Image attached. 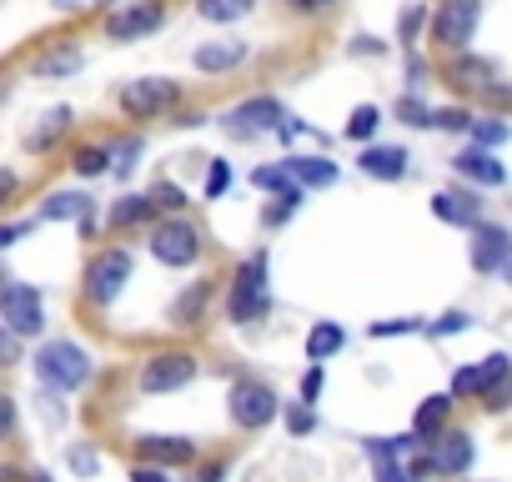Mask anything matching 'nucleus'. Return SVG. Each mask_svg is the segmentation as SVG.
I'll list each match as a JSON object with an SVG mask.
<instances>
[{
  "mask_svg": "<svg viewBox=\"0 0 512 482\" xmlns=\"http://www.w3.org/2000/svg\"><path fill=\"white\" fill-rule=\"evenodd\" d=\"M231 186V166L226 161H211V171H206V196H221Z\"/></svg>",
  "mask_w": 512,
  "mask_h": 482,
  "instance_id": "nucleus-40",
  "label": "nucleus"
},
{
  "mask_svg": "<svg viewBox=\"0 0 512 482\" xmlns=\"http://www.w3.org/2000/svg\"><path fill=\"white\" fill-rule=\"evenodd\" d=\"M447 417H452V397H442V392H437V397H427V402L417 407V417H412V437L432 447V442L447 432Z\"/></svg>",
  "mask_w": 512,
  "mask_h": 482,
  "instance_id": "nucleus-19",
  "label": "nucleus"
},
{
  "mask_svg": "<svg viewBox=\"0 0 512 482\" xmlns=\"http://www.w3.org/2000/svg\"><path fill=\"white\" fill-rule=\"evenodd\" d=\"M282 166H287V176H292L302 191H307V186H332V181H337V166H332L327 156H287Z\"/></svg>",
  "mask_w": 512,
  "mask_h": 482,
  "instance_id": "nucleus-21",
  "label": "nucleus"
},
{
  "mask_svg": "<svg viewBox=\"0 0 512 482\" xmlns=\"http://www.w3.org/2000/svg\"><path fill=\"white\" fill-rule=\"evenodd\" d=\"M462 327H467V312H447V317L432 322L427 332H432V337H452V332H462Z\"/></svg>",
  "mask_w": 512,
  "mask_h": 482,
  "instance_id": "nucleus-43",
  "label": "nucleus"
},
{
  "mask_svg": "<svg viewBox=\"0 0 512 482\" xmlns=\"http://www.w3.org/2000/svg\"><path fill=\"white\" fill-rule=\"evenodd\" d=\"M502 277H507V282H512V257H507V262H502Z\"/></svg>",
  "mask_w": 512,
  "mask_h": 482,
  "instance_id": "nucleus-58",
  "label": "nucleus"
},
{
  "mask_svg": "<svg viewBox=\"0 0 512 482\" xmlns=\"http://www.w3.org/2000/svg\"><path fill=\"white\" fill-rule=\"evenodd\" d=\"M507 257H512V231L492 226V221H477L472 226V267L477 272H502Z\"/></svg>",
  "mask_w": 512,
  "mask_h": 482,
  "instance_id": "nucleus-13",
  "label": "nucleus"
},
{
  "mask_svg": "<svg viewBox=\"0 0 512 482\" xmlns=\"http://www.w3.org/2000/svg\"><path fill=\"white\" fill-rule=\"evenodd\" d=\"M412 327H417V322H407V317H402V322H372V337H402V332H412Z\"/></svg>",
  "mask_w": 512,
  "mask_h": 482,
  "instance_id": "nucleus-48",
  "label": "nucleus"
},
{
  "mask_svg": "<svg viewBox=\"0 0 512 482\" xmlns=\"http://www.w3.org/2000/svg\"><path fill=\"white\" fill-rule=\"evenodd\" d=\"M196 482H221V467H201V477Z\"/></svg>",
  "mask_w": 512,
  "mask_h": 482,
  "instance_id": "nucleus-56",
  "label": "nucleus"
},
{
  "mask_svg": "<svg viewBox=\"0 0 512 482\" xmlns=\"http://www.w3.org/2000/svg\"><path fill=\"white\" fill-rule=\"evenodd\" d=\"M0 482H26V477H21V472H11V467H6V472H0Z\"/></svg>",
  "mask_w": 512,
  "mask_h": 482,
  "instance_id": "nucleus-57",
  "label": "nucleus"
},
{
  "mask_svg": "<svg viewBox=\"0 0 512 482\" xmlns=\"http://www.w3.org/2000/svg\"><path fill=\"white\" fill-rule=\"evenodd\" d=\"M226 131L231 136H262V131H282V106L272 101V96H251V101H241L231 116H226Z\"/></svg>",
  "mask_w": 512,
  "mask_h": 482,
  "instance_id": "nucleus-12",
  "label": "nucleus"
},
{
  "mask_svg": "<svg viewBox=\"0 0 512 482\" xmlns=\"http://www.w3.org/2000/svg\"><path fill=\"white\" fill-rule=\"evenodd\" d=\"M432 126H437V131H472V111L442 106V111H432Z\"/></svg>",
  "mask_w": 512,
  "mask_h": 482,
  "instance_id": "nucleus-36",
  "label": "nucleus"
},
{
  "mask_svg": "<svg viewBox=\"0 0 512 482\" xmlns=\"http://www.w3.org/2000/svg\"><path fill=\"white\" fill-rule=\"evenodd\" d=\"M297 11H317V6H332V0H292Z\"/></svg>",
  "mask_w": 512,
  "mask_h": 482,
  "instance_id": "nucleus-55",
  "label": "nucleus"
},
{
  "mask_svg": "<svg viewBox=\"0 0 512 482\" xmlns=\"http://www.w3.org/2000/svg\"><path fill=\"white\" fill-rule=\"evenodd\" d=\"M201 121H206L201 111H181V116H176V126H201Z\"/></svg>",
  "mask_w": 512,
  "mask_h": 482,
  "instance_id": "nucleus-54",
  "label": "nucleus"
},
{
  "mask_svg": "<svg viewBox=\"0 0 512 482\" xmlns=\"http://www.w3.org/2000/svg\"><path fill=\"white\" fill-rule=\"evenodd\" d=\"M146 196H151V206H156V211H171V216H176V211H186V201H191L176 181H156Z\"/></svg>",
  "mask_w": 512,
  "mask_h": 482,
  "instance_id": "nucleus-33",
  "label": "nucleus"
},
{
  "mask_svg": "<svg viewBox=\"0 0 512 482\" xmlns=\"http://www.w3.org/2000/svg\"><path fill=\"white\" fill-rule=\"evenodd\" d=\"M131 482H171L161 467H131Z\"/></svg>",
  "mask_w": 512,
  "mask_h": 482,
  "instance_id": "nucleus-53",
  "label": "nucleus"
},
{
  "mask_svg": "<svg viewBox=\"0 0 512 482\" xmlns=\"http://www.w3.org/2000/svg\"><path fill=\"white\" fill-rule=\"evenodd\" d=\"M16 432V402L6 397V392H0V442H6Z\"/></svg>",
  "mask_w": 512,
  "mask_h": 482,
  "instance_id": "nucleus-44",
  "label": "nucleus"
},
{
  "mask_svg": "<svg viewBox=\"0 0 512 482\" xmlns=\"http://www.w3.org/2000/svg\"><path fill=\"white\" fill-rule=\"evenodd\" d=\"M21 362V337L0 327V367H16Z\"/></svg>",
  "mask_w": 512,
  "mask_h": 482,
  "instance_id": "nucleus-41",
  "label": "nucleus"
},
{
  "mask_svg": "<svg viewBox=\"0 0 512 482\" xmlns=\"http://www.w3.org/2000/svg\"><path fill=\"white\" fill-rule=\"evenodd\" d=\"M196 377V357L191 352H151L136 372V387L141 392H176Z\"/></svg>",
  "mask_w": 512,
  "mask_h": 482,
  "instance_id": "nucleus-8",
  "label": "nucleus"
},
{
  "mask_svg": "<svg viewBox=\"0 0 512 482\" xmlns=\"http://www.w3.org/2000/svg\"><path fill=\"white\" fill-rule=\"evenodd\" d=\"M482 26V0H442L432 16V41L442 51H467Z\"/></svg>",
  "mask_w": 512,
  "mask_h": 482,
  "instance_id": "nucleus-5",
  "label": "nucleus"
},
{
  "mask_svg": "<svg viewBox=\"0 0 512 482\" xmlns=\"http://www.w3.org/2000/svg\"><path fill=\"white\" fill-rule=\"evenodd\" d=\"M166 106H176V81L146 76V81H126L121 86V111L131 121H156Z\"/></svg>",
  "mask_w": 512,
  "mask_h": 482,
  "instance_id": "nucleus-9",
  "label": "nucleus"
},
{
  "mask_svg": "<svg viewBox=\"0 0 512 482\" xmlns=\"http://www.w3.org/2000/svg\"><path fill=\"white\" fill-rule=\"evenodd\" d=\"M357 166L372 181H402L407 176V146H362Z\"/></svg>",
  "mask_w": 512,
  "mask_h": 482,
  "instance_id": "nucleus-16",
  "label": "nucleus"
},
{
  "mask_svg": "<svg viewBox=\"0 0 512 482\" xmlns=\"http://www.w3.org/2000/svg\"><path fill=\"white\" fill-rule=\"evenodd\" d=\"M26 231H31L26 221H11V226H0V252H11V247H16V241H21Z\"/></svg>",
  "mask_w": 512,
  "mask_h": 482,
  "instance_id": "nucleus-46",
  "label": "nucleus"
},
{
  "mask_svg": "<svg viewBox=\"0 0 512 482\" xmlns=\"http://www.w3.org/2000/svg\"><path fill=\"white\" fill-rule=\"evenodd\" d=\"M0 287H6V277H0Z\"/></svg>",
  "mask_w": 512,
  "mask_h": 482,
  "instance_id": "nucleus-60",
  "label": "nucleus"
},
{
  "mask_svg": "<svg viewBox=\"0 0 512 482\" xmlns=\"http://www.w3.org/2000/svg\"><path fill=\"white\" fill-rule=\"evenodd\" d=\"M487 407H512V377H507L497 392H487Z\"/></svg>",
  "mask_w": 512,
  "mask_h": 482,
  "instance_id": "nucleus-52",
  "label": "nucleus"
},
{
  "mask_svg": "<svg viewBox=\"0 0 512 482\" xmlns=\"http://www.w3.org/2000/svg\"><path fill=\"white\" fill-rule=\"evenodd\" d=\"M126 282H131V252L126 247H106V252L91 257V267L81 277V292H86L91 307H111L126 292Z\"/></svg>",
  "mask_w": 512,
  "mask_h": 482,
  "instance_id": "nucleus-3",
  "label": "nucleus"
},
{
  "mask_svg": "<svg viewBox=\"0 0 512 482\" xmlns=\"http://www.w3.org/2000/svg\"><path fill=\"white\" fill-rule=\"evenodd\" d=\"M472 432H442L432 447H427V457H432V472H442V477H462L467 467H472Z\"/></svg>",
  "mask_w": 512,
  "mask_h": 482,
  "instance_id": "nucleus-14",
  "label": "nucleus"
},
{
  "mask_svg": "<svg viewBox=\"0 0 512 482\" xmlns=\"http://www.w3.org/2000/svg\"><path fill=\"white\" fill-rule=\"evenodd\" d=\"M272 312V287H267V252H256L236 267L231 277V297H226V317L231 322H262Z\"/></svg>",
  "mask_w": 512,
  "mask_h": 482,
  "instance_id": "nucleus-1",
  "label": "nucleus"
},
{
  "mask_svg": "<svg viewBox=\"0 0 512 482\" xmlns=\"http://www.w3.org/2000/svg\"><path fill=\"white\" fill-rule=\"evenodd\" d=\"M136 156H141V141H136V136H126V141H116V146H111V161H116L111 171H116V176L126 181V176L136 171Z\"/></svg>",
  "mask_w": 512,
  "mask_h": 482,
  "instance_id": "nucleus-35",
  "label": "nucleus"
},
{
  "mask_svg": "<svg viewBox=\"0 0 512 482\" xmlns=\"http://www.w3.org/2000/svg\"><path fill=\"white\" fill-rule=\"evenodd\" d=\"M241 61H246V41H206V46H196V56H191V66L206 71V76L236 71Z\"/></svg>",
  "mask_w": 512,
  "mask_h": 482,
  "instance_id": "nucleus-17",
  "label": "nucleus"
},
{
  "mask_svg": "<svg viewBox=\"0 0 512 482\" xmlns=\"http://www.w3.org/2000/svg\"><path fill=\"white\" fill-rule=\"evenodd\" d=\"M422 21H427V11H422V6H412V11L402 16V41H407V46H417V36H422Z\"/></svg>",
  "mask_w": 512,
  "mask_h": 482,
  "instance_id": "nucleus-42",
  "label": "nucleus"
},
{
  "mask_svg": "<svg viewBox=\"0 0 512 482\" xmlns=\"http://www.w3.org/2000/svg\"><path fill=\"white\" fill-rule=\"evenodd\" d=\"M71 166H76V176H106L111 171V146H81L71 156Z\"/></svg>",
  "mask_w": 512,
  "mask_h": 482,
  "instance_id": "nucleus-31",
  "label": "nucleus"
},
{
  "mask_svg": "<svg viewBox=\"0 0 512 482\" xmlns=\"http://www.w3.org/2000/svg\"><path fill=\"white\" fill-rule=\"evenodd\" d=\"M226 412H231L236 427L256 432V427H267V422L282 412V402H277V392H272L267 382L241 377V382H231V392H226Z\"/></svg>",
  "mask_w": 512,
  "mask_h": 482,
  "instance_id": "nucleus-4",
  "label": "nucleus"
},
{
  "mask_svg": "<svg viewBox=\"0 0 512 482\" xmlns=\"http://www.w3.org/2000/svg\"><path fill=\"white\" fill-rule=\"evenodd\" d=\"M141 452L151 457V467H156V462H191V457H196V442H191V437H166V432H156V437H141Z\"/></svg>",
  "mask_w": 512,
  "mask_h": 482,
  "instance_id": "nucleus-24",
  "label": "nucleus"
},
{
  "mask_svg": "<svg viewBox=\"0 0 512 482\" xmlns=\"http://www.w3.org/2000/svg\"><path fill=\"white\" fill-rule=\"evenodd\" d=\"M452 166H457V176H467L472 186H502V181H507L502 161H497L492 151H482V146H467V151H457V156H452Z\"/></svg>",
  "mask_w": 512,
  "mask_h": 482,
  "instance_id": "nucleus-15",
  "label": "nucleus"
},
{
  "mask_svg": "<svg viewBox=\"0 0 512 482\" xmlns=\"http://www.w3.org/2000/svg\"><path fill=\"white\" fill-rule=\"evenodd\" d=\"M287 427L302 437V432H312V427H317V417H312L307 407H292V412H287Z\"/></svg>",
  "mask_w": 512,
  "mask_h": 482,
  "instance_id": "nucleus-45",
  "label": "nucleus"
},
{
  "mask_svg": "<svg viewBox=\"0 0 512 482\" xmlns=\"http://www.w3.org/2000/svg\"><path fill=\"white\" fill-rule=\"evenodd\" d=\"M372 462H377V482H412V472L397 457H372Z\"/></svg>",
  "mask_w": 512,
  "mask_h": 482,
  "instance_id": "nucleus-39",
  "label": "nucleus"
},
{
  "mask_svg": "<svg viewBox=\"0 0 512 482\" xmlns=\"http://www.w3.org/2000/svg\"><path fill=\"white\" fill-rule=\"evenodd\" d=\"M71 71H81V51H76V46H56V51H46V56L36 61V76H46V81L71 76Z\"/></svg>",
  "mask_w": 512,
  "mask_h": 482,
  "instance_id": "nucleus-29",
  "label": "nucleus"
},
{
  "mask_svg": "<svg viewBox=\"0 0 512 482\" xmlns=\"http://www.w3.org/2000/svg\"><path fill=\"white\" fill-rule=\"evenodd\" d=\"M31 482H51V477H46V472H36V477H31Z\"/></svg>",
  "mask_w": 512,
  "mask_h": 482,
  "instance_id": "nucleus-59",
  "label": "nucleus"
},
{
  "mask_svg": "<svg viewBox=\"0 0 512 482\" xmlns=\"http://www.w3.org/2000/svg\"><path fill=\"white\" fill-rule=\"evenodd\" d=\"M151 257L161 267H191L201 257V231L186 221V216H171V221H156L151 226Z\"/></svg>",
  "mask_w": 512,
  "mask_h": 482,
  "instance_id": "nucleus-6",
  "label": "nucleus"
},
{
  "mask_svg": "<svg viewBox=\"0 0 512 482\" xmlns=\"http://www.w3.org/2000/svg\"><path fill=\"white\" fill-rule=\"evenodd\" d=\"M36 377H41L46 387H56V392H76V387L91 382V357H86L81 342L56 337V342H46V347L36 352Z\"/></svg>",
  "mask_w": 512,
  "mask_h": 482,
  "instance_id": "nucleus-2",
  "label": "nucleus"
},
{
  "mask_svg": "<svg viewBox=\"0 0 512 482\" xmlns=\"http://www.w3.org/2000/svg\"><path fill=\"white\" fill-rule=\"evenodd\" d=\"M397 121H407V126H432V106H422L417 96H402V101H397Z\"/></svg>",
  "mask_w": 512,
  "mask_h": 482,
  "instance_id": "nucleus-37",
  "label": "nucleus"
},
{
  "mask_svg": "<svg viewBox=\"0 0 512 482\" xmlns=\"http://www.w3.org/2000/svg\"><path fill=\"white\" fill-rule=\"evenodd\" d=\"M41 216L46 221H91V196L86 191H51L46 196V206H41Z\"/></svg>",
  "mask_w": 512,
  "mask_h": 482,
  "instance_id": "nucleus-23",
  "label": "nucleus"
},
{
  "mask_svg": "<svg viewBox=\"0 0 512 482\" xmlns=\"http://www.w3.org/2000/svg\"><path fill=\"white\" fill-rule=\"evenodd\" d=\"M342 347H347V332H342L337 322H317V327H312V337H307V362H312V367H322V362H327V357H337Z\"/></svg>",
  "mask_w": 512,
  "mask_h": 482,
  "instance_id": "nucleus-26",
  "label": "nucleus"
},
{
  "mask_svg": "<svg viewBox=\"0 0 512 482\" xmlns=\"http://www.w3.org/2000/svg\"><path fill=\"white\" fill-rule=\"evenodd\" d=\"M302 206V191H287V196H277V206H267V226H282L292 211Z\"/></svg>",
  "mask_w": 512,
  "mask_h": 482,
  "instance_id": "nucleus-38",
  "label": "nucleus"
},
{
  "mask_svg": "<svg viewBox=\"0 0 512 482\" xmlns=\"http://www.w3.org/2000/svg\"><path fill=\"white\" fill-rule=\"evenodd\" d=\"M507 377H512V357H507V352H492V357H482L477 367H462V372L452 377V392H457V397H487V392H497Z\"/></svg>",
  "mask_w": 512,
  "mask_h": 482,
  "instance_id": "nucleus-10",
  "label": "nucleus"
},
{
  "mask_svg": "<svg viewBox=\"0 0 512 482\" xmlns=\"http://www.w3.org/2000/svg\"><path fill=\"white\" fill-rule=\"evenodd\" d=\"M447 81H452L457 91L487 96V91L497 86V71H492V61H477V56H457V61L447 66Z\"/></svg>",
  "mask_w": 512,
  "mask_h": 482,
  "instance_id": "nucleus-18",
  "label": "nucleus"
},
{
  "mask_svg": "<svg viewBox=\"0 0 512 482\" xmlns=\"http://www.w3.org/2000/svg\"><path fill=\"white\" fill-rule=\"evenodd\" d=\"M251 11H256V0H196V16L211 21V26H231Z\"/></svg>",
  "mask_w": 512,
  "mask_h": 482,
  "instance_id": "nucleus-28",
  "label": "nucleus"
},
{
  "mask_svg": "<svg viewBox=\"0 0 512 482\" xmlns=\"http://www.w3.org/2000/svg\"><path fill=\"white\" fill-rule=\"evenodd\" d=\"M156 216V206H151V196H121V201H111V226L116 231H131V226H146Z\"/></svg>",
  "mask_w": 512,
  "mask_h": 482,
  "instance_id": "nucleus-27",
  "label": "nucleus"
},
{
  "mask_svg": "<svg viewBox=\"0 0 512 482\" xmlns=\"http://www.w3.org/2000/svg\"><path fill=\"white\" fill-rule=\"evenodd\" d=\"M482 101H492V106H502V111H512V86H502V81H497V86H492V91H487Z\"/></svg>",
  "mask_w": 512,
  "mask_h": 482,
  "instance_id": "nucleus-51",
  "label": "nucleus"
},
{
  "mask_svg": "<svg viewBox=\"0 0 512 482\" xmlns=\"http://www.w3.org/2000/svg\"><path fill=\"white\" fill-rule=\"evenodd\" d=\"M71 467H76L81 477H86V472H96V452H86V447H76V452H71Z\"/></svg>",
  "mask_w": 512,
  "mask_h": 482,
  "instance_id": "nucleus-50",
  "label": "nucleus"
},
{
  "mask_svg": "<svg viewBox=\"0 0 512 482\" xmlns=\"http://www.w3.org/2000/svg\"><path fill=\"white\" fill-rule=\"evenodd\" d=\"M161 21H166V11L156 6V0H136V6H121V11L106 16V36H111V41H141V36H151Z\"/></svg>",
  "mask_w": 512,
  "mask_h": 482,
  "instance_id": "nucleus-11",
  "label": "nucleus"
},
{
  "mask_svg": "<svg viewBox=\"0 0 512 482\" xmlns=\"http://www.w3.org/2000/svg\"><path fill=\"white\" fill-rule=\"evenodd\" d=\"M432 216H442L447 226H477V196L437 191V196H432Z\"/></svg>",
  "mask_w": 512,
  "mask_h": 482,
  "instance_id": "nucleus-22",
  "label": "nucleus"
},
{
  "mask_svg": "<svg viewBox=\"0 0 512 482\" xmlns=\"http://www.w3.org/2000/svg\"><path fill=\"white\" fill-rule=\"evenodd\" d=\"M502 141H512V121H502V116H482V121H472V146L492 151V146H502Z\"/></svg>",
  "mask_w": 512,
  "mask_h": 482,
  "instance_id": "nucleus-30",
  "label": "nucleus"
},
{
  "mask_svg": "<svg viewBox=\"0 0 512 482\" xmlns=\"http://www.w3.org/2000/svg\"><path fill=\"white\" fill-rule=\"evenodd\" d=\"M0 322H6V332H16V337H36L46 327L41 292L26 287V282H6V287H0Z\"/></svg>",
  "mask_w": 512,
  "mask_h": 482,
  "instance_id": "nucleus-7",
  "label": "nucleus"
},
{
  "mask_svg": "<svg viewBox=\"0 0 512 482\" xmlns=\"http://www.w3.org/2000/svg\"><path fill=\"white\" fill-rule=\"evenodd\" d=\"M317 392H322V367H307V377H302V402H317Z\"/></svg>",
  "mask_w": 512,
  "mask_h": 482,
  "instance_id": "nucleus-49",
  "label": "nucleus"
},
{
  "mask_svg": "<svg viewBox=\"0 0 512 482\" xmlns=\"http://www.w3.org/2000/svg\"><path fill=\"white\" fill-rule=\"evenodd\" d=\"M16 191H21V176L16 171H0V206H11Z\"/></svg>",
  "mask_w": 512,
  "mask_h": 482,
  "instance_id": "nucleus-47",
  "label": "nucleus"
},
{
  "mask_svg": "<svg viewBox=\"0 0 512 482\" xmlns=\"http://www.w3.org/2000/svg\"><path fill=\"white\" fill-rule=\"evenodd\" d=\"M206 302H211V287H206V282H191V287L171 302V327H196L201 312H206Z\"/></svg>",
  "mask_w": 512,
  "mask_h": 482,
  "instance_id": "nucleus-25",
  "label": "nucleus"
},
{
  "mask_svg": "<svg viewBox=\"0 0 512 482\" xmlns=\"http://www.w3.org/2000/svg\"><path fill=\"white\" fill-rule=\"evenodd\" d=\"M377 126H382V111H377V106H357V111L347 116V141H372Z\"/></svg>",
  "mask_w": 512,
  "mask_h": 482,
  "instance_id": "nucleus-32",
  "label": "nucleus"
},
{
  "mask_svg": "<svg viewBox=\"0 0 512 482\" xmlns=\"http://www.w3.org/2000/svg\"><path fill=\"white\" fill-rule=\"evenodd\" d=\"M251 181L262 186V191H277V196H287V191H302V186L287 176V166H256V171H251Z\"/></svg>",
  "mask_w": 512,
  "mask_h": 482,
  "instance_id": "nucleus-34",
  "label": "nucleus"
},
{
  "mask_svg": "<svg viewBox=\"0 0 512 482\" xmlns=\"http://www.w3.org/2000/svg\"><path fill=\"white\" fill-rule=\"evenodd\" d=\"M71 126H76V111H71V106H51V111L41 116V126L26 136V146H31V151H51V146H56V141L71 131Z\"/></svg>",
  "mask_w": 512,
  "mask_h": 482,
  "instance_id": "nucleus-20",
  "label": "nucleus"
}]
</instances>
